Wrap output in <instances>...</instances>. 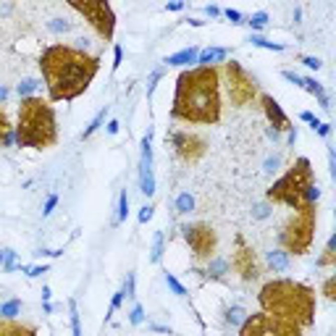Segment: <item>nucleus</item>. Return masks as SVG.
<instances>
[{
    "mask_svg": "<svg viewBox=\"0 0 336 336\" xmlns=\"http://www.w3.org/2000/svg\"><path fill=\"white\" fill-rule=\"evenodd\" d=\"M100 55H92L74 45L55 42L40 53V74L48 87L50 102H71L84 95L100 71Z\"/></svg>",
    "mask_w": 336,
    "mask_h": 336,
    "instance_id": "f257e3e1",
    "label": "nucleus"
},
{
    "mask_svg": "<svg viewBox=\"0 0 336 336\" xmlns=\"http://www.w3.org/2000/svg\"><path fill=\"white\" fill-rule=\"evenodd\" d=\"M221 68L218 66H192L184 68L176 79L171 102V119L184 124L213 126L221 121Z\"/></svg>",
    "mask_w": 336,
    "mask_h": 336,
    "instance_id": "f03ea898",
    "label": "nucleus"
},
{
    "mask_svg": "<svg viewBox=\"0 0 336 336\" xmlns=\"http://www.w3.org/2000/svg\"><path fill=\"white\" fill-rule=\"evenodd\" d=\"M258 305L263 312L294 323L302 331L315 326L318 299H315V289L305 281H294V279L265 281L258 292Z\"/></svg>",
    "mask_w": 336,
    "mask_h": 336,
    "instance_id": "7ed1b4c3",
    "label": "nucleus"
},
{
    "mask_svg": "<svg viewBox=\"0 0 336 336\" xmlns=\"http://www.w3.org/2000/svg\"><path fill=\"white\" fill-rule=\"evenodd\" d=\"M14 140L19 147L29 150H48L58 145V116L50 100L32 95L19 102Z\"/></svg>",
    "mask_w": 336,
    "mask_h": 336,
    "instance_id": "20e7f679",
    "label": "nucleus"
},
{
    "mask_svg": "<svg viewBox=\"0 0 336 336\" xmlns=\"http://www.w3.org/2000/svg\"><path fill=\"white\" fill-rule=\"evenodd\" d=\"M315 187V176H312V163L310 158H297L289 171L279 181H273L268 192H265V200L271 205H286L292 210H299L302 205H307L310 200V189Z\"/></svg>",
    "mask_w": 336,
    "mask_h": 336,
    "instance_id": "39448f33",
    "label": "nucleus"
},
{
    "mask_svg": "<svg viewBox=\"0 0 336 336\" xmlns=\"http://www.w3.org/2000/svg\"><path fill=\"white\" fill-rule=\"evenodd\" d=\"M318 229V202H307L289 215L279 231V245L286 255H307Z\"/></svg>",
    "mask_w": 336,
    "mask_h": 336,
    "instance_id": "423d86ee",
    "label": "nucleus"
},
{
    "mask_svg": "<svg viewBox=\"0 0 336 336\" xmlns=\"http://www.w3.org/2000/svg\"><path fill=\"white\" fill-rule=\"evenodd\" d=\"M221 76H223L229 100H231L234 108H247V105H252V102L258 100V95H260L258 79H255L239 61H223Z\"/></svg>",
    "mask_w": 336,
    "mask_h": 336,
    "instance_id": "0eeeda50",
    "label": "nucleus"
},
{
    "mask_svg": "<svg viewBox=\"0 0 336 336\" xmlns=\"http://www.w3.org/2000/svg\"><path fill=\"white\" fill-rule=\"evenodd\" d=\"M71 11L82 14L84 21L95 29V34L100 40L110 42L113 34H116V14H113V6L105 3V0H68L66 3Z\"/></svg>",
    "mask_w": 336,
    "mask_h": 336,
    "instance_id": "6e6552de",
    "label": "nucleus"
},
{
    "mask_svg": "<svg viewBox=\"0 0 336 336\" xmlns=\"http://www.w3.org/2000/svg\"><path fill=\"white\" fill-rule=\"evenodd\" d=\"M239 336H305L302 328L268 312H252L239 326Z\"/></svg>",
    "mask_w": 336,
    "mask_h": 336,
    "instance_id": "1a4fd4ad",
    "label": "nucleus"
},
{
    "mask_svg": "<svg viewBox=\"0 0 336 336\" xmlns=\"http://www.w3.org/2000/svg\"><path fill=\"white\" fill-rule=\"evenodd\" d=\"M181 237H184V242L189 245L192 258H194L197 263H207V260L215 258L218 234H215V229H213L210 223H202V221L187 223V226H181Z\"/></svg>",
    "mask_w": 336,
    "mask_h": 336,
    "instance_id": "9d476101",
    "label": "nucleus"
},
{
    "mask_svg": "<svg viewBox=\"0 0 336 336\" xmlns=\"http://www.w3.org/2000/svg\"><path fill=\"white\" fill-rule=\"evenodd\" d=\"M166 145L173 150L181 163H200L207 153V140L197 132H184V129H168Z\"/></svg>",
    "mask_w": 336,
    "mask_h": 336,
    "instance_id": "9b49d317",
    "label": "nucleus"
},
{
    "mask_svg": "<svg viewBox=\"0 0 336 336\" xmlns=\"http://www.w3.org/2000/svg\"><path fill=\"white\" fill-rule=\"evenodd\" d=\"M231 271H234L242 281H255L260 276V263L255 250L247 245V239L237 234L234 237V252H231Z\"/></svg>",
    "mask_w": 336,
    "mask_h": 336,
    "instance_id": "f8f14e48",
    "label": "nucleus"
},
{
    "mask_svg": "<svg viewBox=\"0 0 336 336\" xmlns=\"http://www.w3.org/2000/svg\"><path fill=\"white\" fill-rule=\"evenodd\" d=\"M258 102H260V110L265 113V119H268V124L273 126V132L271 134H289V132H294V126L292 121H289V116L284 113V108L279 105V100H273L271 95H258Z\"/></svg>",
    "mask_w": 336,
    "mask_h": 336,
    "instance_id": "ddd939ff",
    "label": "nucleus"
},
{
    "mask_svg": "<svg viewBox=\"0 0 336 336\" xmlns=\"http://www.w3.org/2000/svg\"><path fill=\"white\" fill-rule=\"evenodd\" d=\"M0 336H40L27 323H16V320H0Z\"/></svg>",
    "mask_w": 336,
    "mask_h": 336,
    "instance_id": "4468645a",
    "label": "nucleus"
},
{
    "mask_svg": "<svg viewBox=\"0 0 336 336\" xmlns=\"http://www.w3.org/2000/svg\"><path fill=\"white\" fill-rule=\"evenodd\" d=\"M223 61H229L226 48H205L197 55V66H213V63H223Z\"/></svg>",
    "mask_w": 336,
    "mask_h": 336,
    "instance_id": "2eb2a0df",
    "label": "nucleus"
},
{
    "mask_svg": "<svg viewBox=\"0 0 336 336\" xmlns=\"http://www.w3.org/2000/svg\"><path fill=\"white\" fill-rule=\"evenodd\" d=\"M315 265H318V268H333V265H336V234L328 237L323 252L315 258Z\"/></svg>",
    "mask_w": 336,
    "mask_h": 336,
    "instance_id": "dca6fc26",
    "label": "nucleus"
},
{
    "mask_svg": "<svg viewBox=\"0 0 336 336\" xmlns=\"http://www.w3.org/2000/svg\"><path fill=\"white\" fill-rule=\"evenodd\" d=\"M302 87L310 92V95H315L318 102H320V108L323 110H331V102H328V95H326V89H323L320 82H315L312 76H302Z\"/></svg>",
    "mask_w": 336,
    "mask_h": 336,
    "instance_id": "f3484780",
    "label": "nucleus"
},
{
    "mask_svg": "<svg viewBox=\"0 0 336 336\" xmlns=\"http://www.w3.org/2000/svg\"><path fill=\"white\" fill-rule=\"evenodd\" d=\"M197 55H200V50H197V48H184L179 53L168 55L163 63H168V66H189V63H197Z\"/></svg>",
    "mask_w": 336,
    "mask_h": 336,
    "instance_id": "a211bd4d",
    "label": "nucleus"
},
{
    "mask_svg": "<svg viewBox=\"0 0 336 336\" xmlns=\"http://www.w3.org/2000/svg\"><path fill=\"white\" fill-rule=\"evenodd\" d=\"M197 273H205L207 279H223V276L229 273V260L213 258V260H207V268L205 271H197Z\"/></svg>",
    "mask_w": 336,
    "mask_h": 336,
    "instance_id": "6ab92c4d",
    "label": "nucleus"
},
{
    "mask_svg": "<svg viewBox=\"0 0 336 336\" xmlns=\"http://www.w3.org/2000/svg\"><path fill=\"white\" fill-rule=\"evenodd\" d=\"M265 260H268V265H271L276 273L289 271V255H286L284 250H271L268 255H265Z\"/></svg>",
    "mask_w": 336,
    "mask_h": 336,
    "instance_id": "aec40b11",
    "label": "nucleus"
},
{
    "mask_svg": "<svg viewBox=\"0 0 336 336\" xmlns=\"http://www.w3.org/2000/svg\"><path fill=\"white\" fill-rule=\"evenodd\" d=\"M108 113H110V105H105V108H102L97 116H95V119H92V124L87 126V129L82 132V140H87V137H92V134H95L97 129H100V126L102 124H105V119H108Z\"/></svg>",
    "mask_w": 336,
    "mask_h": 336,
    "instance_id": "412c9836",
    "label": "nucleus"
},
{
    "mask_svg": "<svg viewBox=\"0 0 336 336\" xmlns=\"http://www.w3.org/2000/svg\"><path fill=\"white\" fill-rule=\"evenodd\" d=\"M14 142V132H11V124H8V116L6 110L0 108V147Z\"/></svg>",
    "mask_w": 336,
    "mask_h": 336,
    "instance_id": "4be33fe9",
    "label": "nucleus"
},
{
    "mask_svg": "<svg viewBox=\"0 0 336 336\" xmlns=\"http://www.w3.org/2000/svg\"><path fill=\"white\" fill-rule=\"evenodd\" d=\"M194 210V197L189 194V192H181L179 197H176V213L179 215H187V213H192Z\"/></svg>",
    "mask_w": 336,
    "mask_h": 336,
    "instance_id": "5701e85b",
    "label": "nucleus"
},
{
    "mask_svg": "<svg viewBox=\"0 0 336 336\" xmlns=\"http://www.w3.org/2000/svg\"><path fill=\"white\" fill-rule=\"evenodd\" d=\"M19 312H21V299H8L6 305H0V315L6 320H14Z\"/></svg>",
    "mask_w": 336,
    "mask_h": 336,
    "instance_id": "b1692460",
    "label": "nucleus"
},
{
    "mask_svg": "<svg viewBox=\"0 0 336 336\" xmlns=\"http://www.w3.org/2000/svg\"><path fill=\"white\" fill-rule=\"evenodd\" d=\"M126 215H129V194H126V189H121V194H119V213H116V223H126Z\"/></svg>",
    "mask_w": 336,
    "mask_h": 336,
    "instance_id": "393cba45",
    "label": "nucleus"
},
{
    "mask_svg": "<svg viewBox=\"0 0 336 336\" xmlns=\"http://www.w3.org/2000/svg\"><path fill=\"white\" fill-rule=\"evenodd\" d=\"M245 318H247V312L242 307H229L226 310V323H229V326H242Z\"/></svg>",
    "mask_w": 336,
    "mask_h": 336,
    "instance_id": "a878e982",
    "label": "nucleus"
},
{
    "mask_svg": "<svg viewBox=\"0 0 336 336\" xmlns=\"http://www.w3.org/2000/svg\"><path fill=\"white\" fill-rule=\"evenodd\" d=\"M250 42L255 45V48H265V50H284V45H279V42H271V40H265V37H260V34H252L250 37Z\"/></svg>",
    "mask_w": 336,
    "mask_h": 336,
    "instance_id": "bb28decb",
    "label": "nucleus"
},
{
    "mask_svg": "<svg viewBox=\"0 0 336 336\" xmlns=\"http://www.w3.org/2000/svg\"><path fill=\"white\" fill-rule=\"evenodd\" d=\"M40 87V82L37 79H24V82H21L19 87H16V92H19V97L24 100V97H32L34 95V89Z\"/></svg>",
    "mask_w": 336,
    "mask_h": 336,
    "instance_id": "cd10ccee",
    "label": "nucleus"
},
{
    "mask_svg": "<svg viewBox=\"0 0 336 336\" xmlns=\"http://www.w3.org/2000/svg\"><path fill=\"white\" fill-rule=\"evenodd\" d=\"M320 294L328 299V302H333L336 299V276H328L326 281H323V286H320Z\"/></svg>",
    "mask_w": 336,
    "mask_h": 336,
    "instance_id": "c85d7f7f",
    "label": "nucleus"
},
{
    "mask_svg": "<svg viewBox=\"0 0 336 336\" xmlns=\"http://www.w3.org/2000/svg\"><path fill=\"white\" fill-rule=\"evenodd\" d=\"M163 258V234H155V242H153V252H150V263H160Z\"/></svg>",
    "mask_w": 336,
    "mask_h": 336,
    "instance_id": "c756f323",
    "label": "nucleus"
},
{
    "mask_svg": "<svg viewBox=\"0 0 336 336\" xmlns=\"http://www.w3.org/2000/svg\"><path fill=\"white\" fill-rule=\"evenodd\" d=\"M68 310H71V333L82 336V323H79V310H76V299L68 302Z\"/></svg>",
    "mask_w": 336,
    "mask_h": 336,
    "instance_id": "7c9ffc66",
    "label": "nucleus"
},
{
    "mask_svg": "<svg viewBox=\"0 0 336 336\" xmlns=\"http://www.w3.org/2000/svg\"><path fill=\"white\" fill-rule=\"evenodd\" d=\"M247 24H250L252 29H263L265 24H268V14H265V11H258V14H252V16L247 19Z\"/></svg>",
    "mask_w": 336,
    "mask_h": 336,
    "instance_id": "2f4dec72",
    "label": "nucleus"
},
{
    "mask_svg": "<svg viewBox=\"0 0 336 336\" xmlns=\"http://www.w3.org/2000/svg\"><path fill=\"white\" fill-rule=\"evenodd\" d=\"M166 284H168V289H171L173 294H179V297L187 294V289H184V286L176 281V276H173V273H166Z\"/></svg>",
    "mask_w": 336,
    "mask_h": 336,
    "instance_id": "473e14b6",
    "label": "nucleus"
},
{
    "mask_svg": "<svg viewBox=\"0 0 336 336\" xmlns=\"http://www.w3.org/2000/svg\"><path fill=\"white\" fill-rule=\"evenodd\" d=\"M142 320H145V310H142V305H134L132 312H129V323H132V326H140Z\"/></svg>",
    "mask_w": 336,
    "mask_h": 336,
    "instance_id": "72a5a7b5",
    "label": "nucleus"
},
{
    "mask_svg": "<svg viewBox=\"0 0 336 336\" xmlns=\"http://www.w3.org/2000/svg\"><path fill=\"white\" fill-rule=\"evenodd\" d=\"M124 297H134V273H126V281H124Z\"/></svg>",
    "mask_w": 336,
    "mask_h": 336,
    "instance_id": "f704fd0d",
    "label": "nucleus"
},
{
    "mask_svg": "<svg viewBox=\"0 0 336 336\" xmlns=\"http://www.w3.org/2000/svg\"><path fill=\"white\" fill-rule=\"evenodd\" d=\"M48 27H50L53 32H68V29H71V24H68V21H63V19H53Z\"/></svg>",
    "mask_w": 336,
    "mask_h": 336,
    "instance_id": "c9c22d12",
    "label": "nucleus"
},
{
    "mask_svg": "<svg viewBox=\"0 0 336 336\" xmlns=\"http://www.w3.org/2000/svg\"><path fill=\"white\" fill-rule=\"evenodd\" d=\"M121 299H124V292H116V294H113V299H110V307H108V315H105V318H110L113 312L121 307Z\"/></svg>",
    "mask_w": 336,
    "mask_h": 336,
    "instance_id": "e433bc0d",
    "label": "nucleus"
},
{
    "mask_svg": "<svg viewBox=\"0 0 336 336\" xmlns=\"http://www.w3.org/2000/svg\"><path fill=\"white\" fill-rule=\"evenodd\" d=\"M55 205H58V194H50L48 200H45V207H42V215H50L55 210Z\"/></svg>",
    "mask_w": 336,
    "mask_h": 336,
    "instance_id": "4c0bfd02",
    "label": "nucleus"
},
{
    "mask_svg": "<svg viewBox=\"0 0 336 336\" xmlns=\"http://www.w3.org/2000/svg\"><path fill=\"white\" fill-rule=\"evenodd\" d=\"M223 14H226V19L231 21V24H242V19H245V16H242V14H239L237 8H226Z\"/></svg>",
    "mask_w": 336,
    "mask_h": 336,
    "instance_id": "58836bf2",
    "label": "nucleus"
},
{
    "mask_svg": "<svg viewBox=\"0 0 336 336\" xmlns=\"http://www.w3.org/2000/svg\"><path fill=\"white\" fill-rule=\"evenodd\" d=\"M6 271H14L16 268V252L14 250H6V263H3Z\"/></svg>",
    "mask_w": 336,
    "mask_h": 336,
    "instance_id": "ea45409f",
    "label": "nucleus"
},
{
    "mask_svg": "<svg viewBox=\"0 0 336 336\" xmlns=\"http://www.w3.org/2000/svg\"><path fill=\"white\" fill-rule=\"evenodd\" d=\"M281 76L286 79V82H292V84H297V87H302V76L294 74V71H289V68H286V71H281Z\"/></svg>",
    "mask_w": 336,
    "mask_h": 336,
    "instance_id": "a19ab883",
    "label": "nucleus"
},
{
    "mask_svg": "<svg viewBox=\"0 0 336 336\" xmlns=\"http://www.w3.org/2000/svg\"><path fill=\"white\" fill-rule=\"evenodd\" d=\"M302 63H305L307 68H312V71H318V68L323 66L320 58H312V55H302Z\"/></svg>",
    "mask_w": 336,
    "mask_h": 336,
    "instance_id": "79ce46f5",
    "label": "nucleus"
},
{
    "mask_svg": "<svg viewBox=\"0 0 336 336\" xmlns=\"http://www.w3.org/2000/svg\"><path fill=\"white\" fill-rule=\"evenodd\" d=\"M299 119H302V121H307V124L312 126V129H318V124H320V121H318V119H315V116H312L310 110H302V113H299Z\"/></svg>",
    "mask_w": 336,
    "mask_h": 336,
    "instance_id": "37998d69",
    "label": "nucleus"
},
{
    "mask_svg": "<svg viewBox=\"0 0 336 336\" xmlns=\"http://www.w3.org/2000/svg\"><path fill=\"white\" fill-rule=\"evenodd\" d=\"M153 210H155V207H153V205H145V207H142V210H140V223H147V221H150V218H153Z\"/></svg>",
    "mask_w": 336,
    "mask_h": 336,
    "instance_id": "c03bdc74",
    "label": "nucleus"
},
{
    "mask_svg": "<svg viewBox=\"0 0 336 336\" xmlns=\"http://www.w3.org/2000/svg\"><path fill=\"white\" fill-rule=\"evenodd\" d=\"M29 273L27 276H32V279H37V276H42L45 271H48V265H32V268H27Z\"/></svg>",
    "mask_w": 336,
    "mask_h": 336,
    "instance_id": "a18cd8bd",
    "label": "nucleus"
},
{
    "mask_svg": "<svg viewBox=\"0 0 336 336\" xmlns=\"http://www.w3.org/2000/svg\"><path fill=\"white\" fill-rule=\"evenodd\" d=\"M121 58H124V50L116 45V50H113V68H119L121 66Z\"/></svg>",
    "mask_w": 336,
    "mask_h": 336,
    "instance_id": "49530a36",
    "label": "nucleus"
},
{
    "mask_svg": "<svg viewBox=\"0 0 336 336\" xmlns=\"http://www.w3.org/2000/svg\"><path fill=\"white\" fill-rule=\"evenodd\" d=\"M205 14L210 19H215V16H221V8H218V6H205Z\"/></svg>",
    "mask_w": 336,
    "mask_h": 336,
    "instance_id": "de8ad7c7",
    "label": "nucleus"
},
{
    "mask_svg": "<svg viewBox=\"0 0 336 336\" xmlns=\"http://www.w3.org/2000/svg\"><path fill=\"white\" fill-rule=\"evenodd\" d=\"M119 129H121V124L116 121V119H110L108 121V134H119Z\"/></svg>",
    "mask_w": 336,
    "mask_h": 336,
    "instance_id": "09e8293b",
    "label": "nucleus"
},
{
    "mask_svg": "<svg viewBox=\"0 0 336 336\" xmlns=\"http://www.w3.org/2000/svg\"><path fill=\"white\" fill-rule=\"evenodd\" d=\"M268 215V205H258L255 207V218H265Z\"/></svg>",
    "mask_w": 336,
    "mask_h": 336,
    "instance_id": "8fccbe9b",
    "label": "nucleus"
},
{
    "mask_svg": "<svg viewBox=\"0 0 336 336\" xmlns=\"http://www.w3.org/2000/svg\"><path fill=\"white\" fill-rule=\"evenodd\" d=\"M320 137H328V132H331V126L328 124H318V129H315Z\"/></svg>",
    "mask_w": 336,
    "mask_h": 336,
    "instance_id": "3c124183",
    "label": "nucleus"
},
{
    "mask_svg": "<svg viewBox=\"0 0 336 336\" xmlns=\"http://www.w3.org/2000/svg\"><path fill=\"white\" fill-rule=\"evenodd\" d=\"M276 166H279V158H271L268 163H265V171L271 173V171H276Z\"/></svg>",
    "mask_w": 336,
    "mask_h": 336,
    "instance_id": "603ef678",
    "label": "nucleus"
},
{
    "mask_svg": "<svg viewBox=\"0 0 336 336\" xmlns=\"http://www.w3.org/2000/svg\"><path fill=\"white\" fill-rule=\"evenodd\" d=\"M166 8H168V11H181V8H184V3H179V0H173V3H168Z\"/></svg>",
    "mask_w": 336,
    "mask_h": 336,
    "instance_id": "864d4df0",
    "label": "nucleus"
},
{
    "mask_svg": "<svg viewBox=\"0 0 336 336\" xmlns=\"http://www.w3.org/2000/svg\"><path fill=\"white\" fill-rule=\"evenodd\" d=\"M42 299H45V302L50 299V289H48V286H42Z\"/></svg>",
    "mask_w": 336,
    "mask_h": 336,
    "instance_id": "5fc2aeb1",
    "label": "nucleus"
},
{
    "mask_svg": "<svg viewBox=\"0 0 336 336\" xmlns=\"http://www.w3.org/2000/svg\"><path fill=\"white\" fill-rule=\"evenodd\" d=\"M158 76H160V74L153 76V82H158ZM153 89H155V84H150V87H147V95H153Z\"/></svg>",
    "mask_w": 336,
    "mask_h": 336,
    "instance_id": "6e6d98bb",
    "label": "nucleus"
},
{
    "mask_svg": "<svg viewBox=\"0 0 336 336\" xmlns=\"http://www.w3.org/2000/svg\"><path fill=\"white\" fill-rule=\"evenodd\" d=\"M6 97H8V89H6L3 84H0V100H6Z\"/></svg>",
    "mask_w": 336,
    "mask_h": 336,
    "instance_id": "4d7b16f0",
    "label": "nucleus"
},
{
    "mask_svg": "<svg viewBox=\"0 0 336 336\" xmlns=\"http://www.w3.org/2000/svg\"><path fill=\"white\" fill-rule=\"evenodd\" d=\"M6 263V250H0V265Z\"/></svg>",
    "mask_w": 336,
    "mask_h": 336,
    "instance_id": "13d9d810",
    "label": "nucleus"
}]
</instances>
